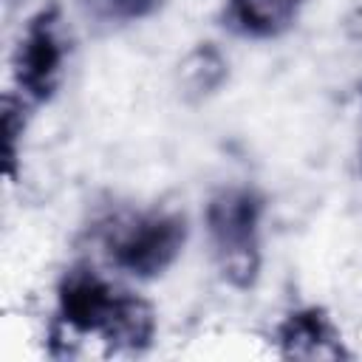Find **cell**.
Masks as SVG:
<instances>
[{"label":"cell","instance_id":"1","mask_svg":"<svg viewBox=\"0 0 362 362\" xmlns=\"http://www.w3.org/2000/svg\"><path fill=\"white\" fill-rule=\"evenodd\" d=\"M263 195L255 187L218 189L204 212L212 257L221 277L235 288H252L260 277V221Z\"/></svg>","mask_w":362,"mask_h":362},{"label":"cell","instance_id":"2","mask_svg":"<svg viewBox=\"0 0 362 362\" xmlns=\"http://www.w3.org/2000/svg\"><path fill=\"white\" fill-rule=\"evenodd\" d=\"M187 232L184 215L153 209L113 218L102 235V243L116 269L139 280H153L178 260Z\"/></svg>","mask_w":362,"mask_h":362},{"label":"cell","instance_id":"3","mask_svg":"<svg viewBox=\"0 0 362 362\" xmlns=\"http://www.w3.org/2000/svg\"><path fill=\"white\" fill-rule=\"evenodd\" d=\"M65 42L59 34L57 8L34 14L14 51V79L31 102H48L62 79Z\"/></svg>","mask_w":362,"mask_h":362},{"label":"cell","instance_id":"4","mask_svg":"<svg viewBox=\"0 0 362 362\" xmlns=\"http://www.w3.org/2000/svg\"><path fill=\"white\" fill-rule=\"evenodd\" d=\"M116 294L119 288H113L96 269L76 263L62 274L57 288L59 320L76 334H99Z\"/></svg>","mask_w":362,"mask_h":362},{"label":"cell","instance_id":"5","mask_svg":"<svg viewBox=\"0 0 362 362\" xmlns=\"http://www.w3.org/2000/svg\"><path fill=\"white\" fill-rule=\"evenodd\" d=\"M274 339H277L280 356H286V359L317 362V359H345L348 356L339 328L334 325L328 311L317 308V305H305V308L286 314L283 322L277 325Z\"/></svg>","mask_w":362,"mask_h":362},{"label":"cell","instance_id":"6","mask_svg":"<svg viewBox=\"0 0 362 362\" xmlns=\"http://www.w3.org/2000/svg\"><path fill=\"white\" fill-rule=\"evenodd\" d=\"M102 342L119 354H141L156 337V311L153 305L130 291H119L113 308L99 328Z\"/></svg>","mask_w":362,"mask_h":362},{"label":"cell","instance_id":"7","mask_svg":"<svg viewBox=\"0 0 362 362\" xmlns=\"http://www.w3.org/2000/svg\"><path fill=\"white\" fill-rule=\"evenodd\" d=\"M297 11L300 0H226L221 20L238 37L272 40L291 28Z\"/></svg>","mask_w":362,"mask_h":362},{"label":"cell","instance_id":"8","mask_svg":"<svg viewBox=\"0 0 362 362\" xmlns=\"http://www.w3.org/2000/svg\"><path fill=\"white\" fill-rule=\"evenodd\" d=\"M229 76V62L218 45H195L178 65V88L187 102H204L223 88Z\"/></svg>","mask_w":362,"mask_h":362},{"label":"cell","instance_id":"9","mask_svg":"<svg viewBox=\"0 0 362 362\" xmlns=\"http://www.w3.org/2000/svg\"><path fill=\"white\" fill-rule=\"evenodd\" d=\"M23 130H25V107L23 99H17L14 93L3 96V122H0V133H3V170L11 178L17 170V156H20V141H23Z\"/></svg>","mask_w":362,"mask_h":362},{"label":"cell","instance_id":"10","mask_svg":"<svg viewBox=\"0 0 362 362\" xmlns=\"http://www.w3.org/2000/svg\"><path fill=\"white\" fill-rule=\"evenodd\" d=\"M88 6H93L99 14L105 17H116V20H136L141 14H147L156 0H88Z\"/></svg>","mask_w":362,"mask_h":362}]
</instances>
